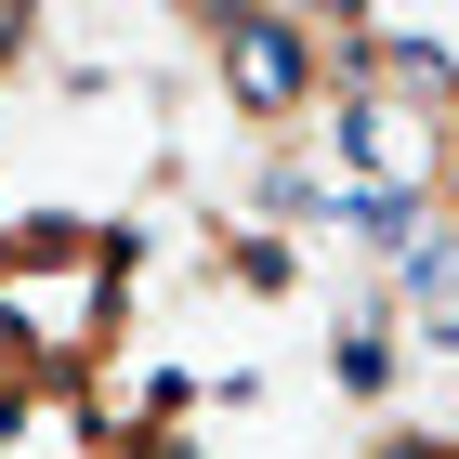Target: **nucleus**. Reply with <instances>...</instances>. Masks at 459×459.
Returning a JSON list of instances; mask_svg holds the SVG:
<instances>
[{"instance_id":"f257e3e1","label":"nucleus","mask_w":459,"mask_h":459,"mask_svg":"<svg viewBox=\"0 0 459 459\" xmlns=\"http://www.w3.org/2000/svg\"><path fill=\"white\" fill-rule=\"evenodd\" d=\"M211 66H223V92H237L249 118H302L316 79H328V27H302L289 0H249V13L211 27Z\"/></svg>"},{"instance_id":"7ed1b4c3","label":"nucleus","mask_w":459,"mask_h":459,"mask_svg":"<svg viewBox=\"0 0 459 459\" xmlns=\"http://www.w3.org/2000/svg\"><path fill=\"white\" fill-rule=\"evenodd\" d=\"M394 368H407V354H394V328H342V342H328V381H342V394H368V407L394 394Z\"/></svg>"},{"instance_id":"20e7f679","label":"nucleus","mask_w":459,"mask_h":459,"mask_svg":"<svg viewBox=\"0 0 459 459\" xmlns=\"http://www.w3.org/2000/svg\"><path fill=\"white\" fill-rule=\"evenodd\" d=\"M368 459H459V433H381Z\"/></svg>"},{"instance_id":"f03ea898","label":"nucleus","mask_w":459,"mask_h":459,"mask_svg":"<svg viewBox=\"0 0 459 459\" xmlns=\"http://www.w3.org/2000/svg\"><path fill=\"white\" fill-rule=\"evenodd\" d=\"M394 289H407V302H459V237H446V211H420L407 237H394Z\"/></svg>"}]
</instances>
